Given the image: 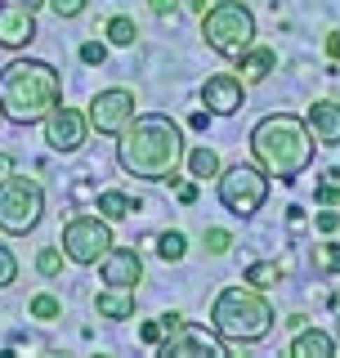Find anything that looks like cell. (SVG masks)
<instances>
[{
  "label": "cell",
  "mask_w": 340,
  "mask_h": 358,
  "mask_svg": "<svg viewBox=\"0 0 340 358\" xmlns=\"http://www.w3.org/2000/svg\"><path fill=\"white\" fill-rule=\"evenodd\" d=\"M206 251L211 255H229L233 251V233L229 229H206Z\"/></svg>",
  "instance_id": "cell-27"
},
{
  "label": "cell",
  "mask_w": 340,
  "mask_h": 358,
  "mask_svg": "<svg viewBox=\"0 0 340 358\" xmlns=\"http://www.w3.org/2000/svg\"><path fill=\"white\" fill-rule=\"evenodd\" d=\"M242 282H251L255 291H269V287L282 282V264H274V260H255V264L242 273Z\"/></svg>",
  "instance_id": "cell-21"
},
{
  "label": "cell",
  "mask_w": 340,
  "mask_h": 358,
  "mask_svg": "<svg viewBox=\"0 0 340 358\" xmlns=\"http://www.w3.org/2000/svg\"><path fill=\"white\" fill-rule=\"evenodd\" d=\"M184 166H188L192 179H215V175L224 171V166H220V152H215V148H188V152H184Z\"/></svg>",
  "instance_id": "cell-19"
},
{
  "label": "cell",
  "mask_w": 340,
  "mask_h": 358,
  "mask_svg": "<svg viewBox=\"0 0 340 358\" xmlns=\"http://www.w3.org/2000/svg\"><path fill=\"white\" fill-rule=\"evenodd\" d=\"M94 313L99 318H112V322L130 318L134 313V287H104L94 296Z\"/></svg>",
  "instance_id": "cell-16"
},
{
  "label": "cell",
  "mask_w": 340,
  "mask_h": 358,
  "mask_svg": "<svg viewBox=\"0 0 340 358\" xmlns=\"http://www.w3.org/2000/svg\"><path fill=\"white\" fill-rule=\"evenodd\" d=\"M94 206H99V215H104V220H126L130 210H139V201H130L126 193L108 188V193H99V197H94Z\"/></svg>",
  "instance_id": "cell-20"
},
{
  "label": "cell",
  "mask_w": 340,
  "mask_h": 358,
  "mask_svg": "<svg viewBox=\"0 0 340 358\" xmlns=\"http://www.w3.org/2000/svg\"><path fill=\"white\" fill-rule=\"evenodd\" d=\"M215 184H220L224 210H229V215H237V220L255 215V210L269 201V175L260 171V166H246V162L224 166V171L215 175Z\"/></svg>",
  "instance_id": "cell-7"
},
{
  "label": "cell",
  "mask_w": 340,
  "mask_h": 358,
  "mask_svg": "<svg viewBox=\"0 0 340 358\" xmlns=\"http://www.w3.org/2000/svg\"><path fill=\"white\" fill-rule=\"evenodd\" d=\"M327 54H332V63H340V31H327Z\"/></svg>",
  "instance_id": "cell-36"
},
{
  "label": "cell",
  "mask_w": 340,
  "mask_h": 358,
  "mask_svg": "<svg viewBox=\"0 0 340 358\" xmlns=\"http://www.w3.org/2000/svg\"><path fill=\"white\" fill-rule=\"evenodd\" d=\"M18 5H27V9H41V5H45V0H18Z\"/></svg>",
  "instance_id": "cell-40"
},
{
  "label": "cell",
  "mask_w": 340,
  "mask_h": 358,
  "mask_svg": "<svg viewBox=\"0 0 340 358\" xmlns=\"http://www.w3.org/2000/svg\"><path fill=\"white\" fill-rule=\"evenodd\" d=\"M206 121H211V112H192L188 126H192V130H206Z\"/></svg>",
  "instance_id": "cell-38"
},
{
  "label": "cell",
  "mask_w": 340,
  "mask_h": 358,
  "mask_svg": "<svg viewBox=\"0 0 340 358\" xmlns=\"http://www.w3.org/2000/svg\"><path fill=\"white\" fill-rule=\"evenodd\" d=\"M41 126H45V143L54 152H81L85 139H90V117L81 108H67V103H59Z\"/></svg>",
  "instance_id": "cell-11"
},
{
  "label": "cell",
  "mask_w": 340,
  "mask_h": 358,
  "mask_svg": "<svg viewBox=\"0 0 340 358\" xmlns=\"http://www.w3.org/2000/svg\"><path fill=\"white\" fill-rule=\"evenodd\" d=\"M304 126H309V134L323 143V148H336V143H340V103H336V99H318V103H309Z\"/></svg>",
  "instance_id": "cell-15"
},
{
  "label": "cell",
  "mask_w": 340,
  "mask_h": 358,
  "mask_svg": "<svg viewBox=\"0 0 340 358\" xmlns=\"http://www.w3.org/2000/svg\"><path fill=\"white\" fill-rule=\"evenodd\" d=\"M313 197H318L323 206H336V201H340V193H336V179H327V184H318V193H313Z\"/></svg>",
  "instance_id": "cell-34"
},
{
  "label": "cell",
  "mask_w": 340,
  "mask_h": 358,
  "mask_svg": "<svg viewBox=\"0 0 340 358\" xmlns=\"http://www.w3.org/2000/svg\"><path fill=\"white\" fill-rule=\"evenodd\" d=\"M72 197H76V201H90V197H94V188H90V179H76V184H72Z\"/></svg>",
  "instance_id": "cell-35"
},
{
  "label": "cell",
  "mask_w": 340,
  "mask_h": 358,
  "mask_svg": "<svg viewBox=\"0 0 340 358\" xmlns=\"http://www.w3.org/2000/svg\"><path fill=\"white\" fill-rule=\"evenodd\" d=\"M104 59H108V45L104 41H85L81 45V63L85 67H104Z\"/></svg>",
  "instance_id": "cell-29"
},
{
  "label": "cell",
  "mask_w": 340,
  "mask_h": 358,
  "mask_svg": "<svg viewBox=\"0 0 340 358\" xmlns=\"http://www.w3.org/2000/svg\"><path fill=\"white\" fill-rule=\"evenodd\" d=\"M184 130L166 117V112H143L126 130L117 134V162L121 171L148 184H179V166H184Z\"/></svg>",
  "instance_id": "cell-1"
},
{
  "label": "cell",
  "mask_w": 340,
  "mask_h": 358,
  "mask_svg": "<svg viewBox=\"0 0 340 358\" xmlns=\"http://www.w3.org/2000/svg\"><path fill=\"white\" fill-rule=\"evenodd\" d=\"M31 318H41V322H54L63 313V300L59 296H50V291H41V296H31V305H27Z\"/></svg>",
  "instance_id": "cell-23"
},
{
  "label": "cell",
  "mask_w": 340,
  "mask_h": 358,
  "mask_svg": "<svg viewBox=\"0 0 340 358\" xmlns=\"http://www.w3.org/2000/svg\"><path fill=\"white\" fill-rule=\"evenodd\" d=\"M179 201H197V184H179Z\"/></svg>",
  "instance_id": "cell-39"
},
{
  "label": "cell",
  "mask_w": 340,
  "mask_h": 358,
  "mask_svg": "<svg viewBox=\"0 0 340 358\" xmlns=\"http://www.w3.org/2000/svg\"><path fill=\"white\" fill-rule=\"evenodd\" d=\"M157 255H162V260H170V264H175V260H184V255H188V238H184L179 229L162 233V238H157Z\"/></svg>",
  "instance_id": "cell-22"
},
{
  "label": "cell",
  "mask_w": 340,
  "mask_h": 358,
  "mask_svg": "<svg viewBox=\"0 0 340 358\" xmlns=\"http://www.w3.org/2000/svg\"><path fill=\"white\" fill-rule=\"evenodd\" d=\"M31 41H36V9L18 0L0 5V50H27Z\"/></svg>",
  "instance_id": "cell-12"
},
{
  "label": "cell",
  "mask_w": 340,
  "mask_h": 358,
  "mask_svg": "<svg viewBox=\"0 0 340 358\" xmlns=\"http://www.w3.org/2000/svg\"><path fill=\"white\" fill-rule=\"evenodd\" d=\"M99 278H104V287H139L143 282V255L130 251V246H112L99 260Z\"/></svg>",
  "instance_id": "cell-14"
},
{
  "label": "cell",
  "mask_w": 340,
  "mask_h": 358,
  "mask_svg": "<svg viewBox=\"0 0 340 358\" xmlns=\"http://www.w3.org/2000/svg\"><path fill=\"white\" fill-rule=\"evenodd\" d=\"M332 305H336V309H340V291H336V296H332Z\"/></svg>",
  "instance_id": "cell-41"
},
{
  "label": "cell",
  "mask_w": 340,
  "mask_h": 358,
  "mask_svg": "<svg viewBox=\"0 0 340 358\" xmlns=\"http://www.w3.org/2000/svg\"><path fill=\"white\" fill-rule=\"evenodd\" d=\"M63 103V76L45 59H14L0 67V112L14 126H36Z\"/></svg>",
  "instance_id": "cell-2"
},
{
  "label": "cell",
  "mask_w": 340,
  "mask_h": 358,
  "mask_svg": "<svg viewBox=\"0 0 340 358\" xmlns=\"http://www.w3.org/2000/svg\"><path fill=\"white\" fill-rule=\"evenodd\" d=\"M45 220V188L31 175H5L0 179V233L22 238Z\"/></svg>",
  "instance_id": "cell-6"
},
{
  "label": "cell",
  "mask_w": 340,
  "mask_h": 358,
  "mask_svg": "<svg viewBox=\"0 0 340 358\" xmlns=\"http://www.w3.org/2000/svg\"><path fill=\"white\" fill-rule=\"evenodd\" d=\"M336 336H340V322H336Z\"/></svg>",
  "instance_id": "cell-42"
},
{
  "label": "cell",
  "mask_w": 340,
  "mask_h": 358,
  "mask_svg": "<svg viewBox=\"0 0 340 358\" xmlns=\"http://www.w3.org/2000/svg\"><path fill=\"white\" fill-rule=\"evenodd\" d=\"M201 41L224 59H242L255 45V14L242 0H220L201 14Z\"/></svg>",
  "instance_id": "cell-5"
},
{
  "label": "cell",
  "mask_w": 340,
  "mask_h": 358,
  "mask_svg": "<svg viewBox=\"0 0 340 358\" xmlns=\"http://www.w3.org/2000/svg\"><path fill=\"white\" fill-rule=\"evenodd\" d=\"M45 5H50V9H54L59 18H81L90 0H45Z\"/></svg>",
  "instance_id": "cell-30"
},
{
  "label": "cell",
  "mask_w": 340,
  "mask_h": 358,
  "mask_svg": "<svg viewBox=\"0 0 340 358\" xmlns=\"http://www.w3.org/2000/svg\"><path fill=\"white\" fill-rule=\"evenodd\" d=\"M36 273L41 278H59L63 273V246H41L36 251Z\"/></svg>",
  "instance_id": "cell-24"
},
{
  "label": "cell",
  "mask_w": 340,
  "mask_h": 358,
  "mask_svg": "<svg viewBox=\"0 0 340 358\" xmlns=\"http://www.w3.org/2000/svg\"><path fill=\"white\" fill-rule=\"evenodd\" d=\"M166 358H197V354H206V358H229L233 354V345L224 341L215 327H197V322H179L175 331H166L162 336V345H157Z\"/></svg>",
  "instance_id": "cell-9"
},
{
  "label": "cell",
  "mask_w": 340,
  "mask_h": 358,
  "mask_svg": "<svg viewBox=\"0 0 340 358\" xmlns=\"http://www.w3.org/2000/svg\"><path fill=\"white\" fill-rule=\"evenodd\" d=\"M278 67V54L274 50H246L242 59H237V76H242V85H260V81H269V72Z\"/></svg>",
  "instance_id": "cell-18"
},
{
  "label": "cell",
  "mask_w": 340,
  "mask_h": 358,
  "mask_svg": "<svg viewBox=\"0 0 340 358\" xmlns=\"http://www.w3.org/2000/svg\"><path fill=\"white\" fill-rule=\"evenodd\" d=\"M336 354V336L318 327H300L291 341V358H332Z\"/></svg>",
  "instance_id": "cell-17"
},
{
  "label": "cell",
  "mask_w": 340,
  "mask_h": 358,
  "mask_svg": "<svg viewBox=\"0 0 340 358\" xmlns=\"http://www.w3.org/2000/svg\"><path fill=\"white\" fill-rule=\"evenodd\" d=\"M313 148H318V139L309 134L304 117H291V112H274V117L255 121V130H251L255 166L269 179H282V184H291L296 175L309 171Z\"/></svg>",
  "instance_id": "cell-3"
},
{
  "label": "cell",
  "mask_w": 340,
  "mask_h": 358,
  "mask_svg": "<svg viewBox=\"0 0 340 358\" xmlns=\"http://www.w3.org/2000/svg\"><path fill=\"white\" fill-rule=\"evenodd\" d=\"M18 282V255L9 251V246H0V291Z\"/></svg>",
  "instance_id": "cell-26"
},
{
  "label": "cell",
  "mask_w": 340,
  "mask_h": 358,
  "mask_svg": "<svg viewBox=\"0 0 340 358\" xmlns=\"http://www.w3.org/2000/svg\"><path fill=\"white\" fill-rule=\"evenodd\" d=\"M274 305L264 300V291L246 287H224L211 305V327L224 336L229 345H255L274 331Z\"/></svg>",
  "instance_id": "cell-4"
},
{
  "label": "cell",
  "mask_w": 340,
  "mask_h": 358,
  "mask_svg": "<svg viewBox=\"0 0 340 358\" xmlns=\"http://www.w3.org/2000/svg\"><path fill=\"white\" fill-rule=\"evenodd\" d=\"M242 99H246V85H242V76H233V72L206 76V85H201V103H206L211 117H233V112L242 108Z\"/></svg>",
  "instance_id": "cell-13"
},
{
  "label": "cell",
  "mask_w": 340,
  "mask_h": 358,
  "mask_svg": "<svg viewBox=\"0 0 340 358\" xmlns=\"http://www.w3.org/2000/svg\"><path fill=\"white\" fill-rule=\"evenodd\" d=\"M313 229H318V233H336L340 215H336V210H318V215H313Z\"/></svg>",
  "instance_id": "cell-32"
},
{
  "label": "cell",
  "mask_w": 340,
  "mask_h": 358,
  "mask_svg": "<svg viewBox=\"0 0 340 358\" xmlns=\"http://www.w3.org/2000/svg\"><path fill=\"white\" fill-rule=\"evenodd\" d=\"M162 336H166L162 318H157V322H143V327H139V341H143V345H162Z\"/></svg>",
  "instance_id": "cell-31"
},
{
  "label": "cell",
  "mask_w": 340,
  "mask_h": 358,
  "mask_svg": "<svg viewBox=\"0 0 340 358\" xmlns=\"http://www.w3.org/2000/svg\"><path fill=\"white\" fill-rule=\"evenodd\" d=\"M59 246H63V260H72V264H99L104 255L112 251V220H104V215H72L63 224V238H59Z\"/></svg>",
  "instance_id": "cell-8"
},
{
  "label": "cell",
  "mask_w": 340,
  "mask_h": 358,
  "mask_svg": "<svg viewBox=\"0 0 340 358\" xmlns=\"http://www.w3.org/2000/svg\"><path fill=\"white\" fill-rule=\"evenodd\" d=\"M134 36H139V27H134V18H126V14L108 18V41H112V45H134Z\"/></svg>",
  "instance_id": "cell-25"
},
{
  "label": "cell",
  "mask_w": 340,
  "mask_h": 358,
  "mask_svg": "<svg viewBox=\"0 0 340 358\" xmlns=\"http://www.w3.org/2000/svg\"><path fill=\"white\" fill-rule=\"evenodd\" d=\"M148 9H153V18H175L179 0H148Z\"/></svg>",
  "instance_id": "cell-33"
},
{
  "label": "cell",
  "mask_w": 340,
  "mask_h": 358,
  "mask_svg": "<svg viewBox=\"0 0 340 358\" xmlns=\"http://www.w3.org/2000/svg\"><path fill=\"white\" fill-rule=\"evenodd\" d=\"M179 322H184V313H175V309H170V313H162V327H166V331H175Z\"/></svg>",
  "instance_id": "cell-37"
},
{
  "label": "cell",
  "mask_w": 340,
  "mask_h": 358,
  "mask_svg": "<svg viewBox=\"0 0 340 358\" xmlns=\"http://www.w3.org/2000/svg\"><path fill=\"white\" fill-rule=\"evenodd\" d=\"M90 130H99V134H112V139H117L121 130L130 126L134 121V94L130 90H99L94 99H90Z\"/></svg>",
  "instance_id": "cell-10"
},
{
  "label": "cell",
  "mask_w": 340,
  "mask_h": 358,
  "mask_svg": "<svg viewBox=\"0 0 340 358\" xmlns=\"http://www.w3.org/2000/svg\"><path fill=\"white\" fill-rule=\"evenodd\" d=\"M313 255H318V264L327 268V273H340V242H323Z\"/></svg>",
  "instance_id": "cell-28"
}]
</instances>
